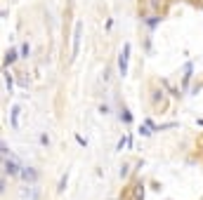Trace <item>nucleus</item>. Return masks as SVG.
Listing matches in <instances>:
<instances>
[{"label":"nucleus","mask_w":203,"mask_h":200,"mask_svg":"<svg viewBox=\"0 0 203 200\" xmlns=\"http://www.w3.org/2000/svg\"><path fill=\"white\" fill-rule=\"evenodd\" d=\"M5 87H7V92H12V87H14V83H12V75H10V73H5Z\"/></svg>","instance_id":"7"},{"label":"nucleus","mask_w":203,"mask_h":200,"mask_svg":"<svg viewBox=\"0 0 203 200\" xmlns=\"http://www.w3.org/2000/svg\"><path fill=\"white\" fill-rule=\"evenodd\" d=\"M64 188H66V174H64V177H62V181H59V188H57V191H59V193H62V191H64Z\"/></svg>","instance_id":"9"},{"label":"nucleus","mask_w":203,"mask_h":200,"mask_svg":"<svg viewBox=\"0 0 203 200\" xmlns=\"http://www.w3.org/2000/svg\"><path fill=\"white\" fill-rule=\"evenodd\" d=\"M128 59H130V42H125L123 45V54H121V59H118V69H121V75H128Z\"/></svg>","instance_id":"2"},{"label":"nucleus","mask_w":203,"mask_h":200,"mask_svg":"<svg viewBox=\"0 0 203 200\" xmlns=\"http://www.w3.org/2000/svg\"><path fill=\"white\" fill-rule=\"evenodd\" d=\"M146 24H149V26H151V28H154V26H156V24H158V17H151V19H149V21H146Z\"/></svg>","instance_id":"11"},{"label":"nucleus","mask_w":203,"mask_h":200,"mask_svg":"<svg viewBox=\"0 0 203 200\" xmlns=\"http://www.w3.org/2000/svg\"><path fill=\"white\" fill-rule=\"evenodd\" d=\"M22 177H24L26 181H36V179H38V172H36L33 167H22Z\"/></svg>","instance_id":"4"},{"label":"nucleus","mask_w":203,"mask_h":200,"mask_svg":"<svg viewBox=\"0 0 203 200\" xmlns=\"http://www.w3.org/2000/svg\"><path fill=\"white\" fill-rule=\"evenodd\" d=\"M17 61V52L14 50H10V52L5 54V66H10V64H14Z\"/></svg>","instance_id":"6"},{"label":"nucleus","mask_w":203,"mask_h":200,"mask_svg":"<svg viewBox=\"0 0 203 200\" xmlns=\"http://www.w3.org/2000/svg\"><path fill=\"white\" fill-rule=\"evenodd\" d=\"M80 38H83V24H76V28H73V50H71V59H76L78 57V50H80Z\"/></svg>","instance_id":"1"},{"label":"nucleus","mask_w":203,"mask_h":200,"mask_svg":"<svg viewBox=\"0 0 203 200\" xmlns=\"http://www.w3.org/2000/svg\"><path fill=\"white\" fill-rule=\"evenodd\" d=\"M10 120H12V127H19V106H12V113H10Z\"/></svg>","instance_id":"5"},{"label":"nucleus","mask_w":203,"mask_h":200,"mask_svg":"<svg viewBox=\"0 0 203 200\" xmlns=\"http://www.w3.org/2000/svg\"><path fill=\"white\" fill-rule=\"evenodd\" d=\"M5 174H12V177H14V174H22L19 165H17L12 158H5Z\"/></svg>","instance_id":"3"},{"label":"nucleus","mask_w":203,"mask_h":200,"mask_svg":"<svg viewBox=\"0 0 203 200\" xmlns=\"http://www.w3.org/2000/svg\"><path fill=\"white\" fill-rule=\"evenodd\" d=\"M121 118H123L125 122H130V120H132V116H130V111H123V113H121Z\"/></svg>","instance_id":"10"},{"label":"nucleus","mask_w":203,"mask_h":200,"mask_svg":"<svg viewBox=\"0 0 203 200\" xmlns=\"http://www.w3.org/2000/svg\"><path fill=\"white\" fill-rule=\"evenodd\" d=\"M128 141H130V139H125V137H123V139H121V141H118V146H116V151H123V148H125V146H128Z\"/></svg>","instance_id":"8"}]
</instances>
